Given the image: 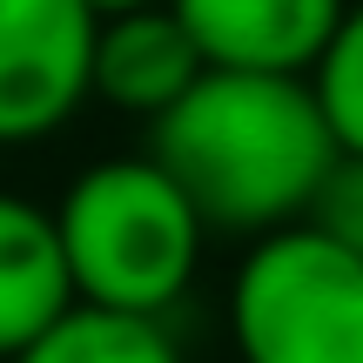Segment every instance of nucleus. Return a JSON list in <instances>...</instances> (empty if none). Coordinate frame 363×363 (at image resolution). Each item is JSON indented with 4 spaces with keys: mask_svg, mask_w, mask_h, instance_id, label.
I'll list each match as a JSON object with an SVG mask.
<instances>
[{
    "mask_svg": "<svg viewBox=\"0 0 363 363\" xmlns=\"http://www.w3.org/2000/svg\"><path fill=\"white\" fill-rule=\"evenodd\" d=\"M229 337L242 363H363V262L310 222L256 235L229 283Z\"/></svg>",
    "mask_w": 363,
    "mask_h": 363,
    "instance_id": "nucleus-3",
    "label": "nucleus"
},
{
    "mask_svg": "<svg viewBox=\"0 0 363 363\" xmlns=\"http://www.w3.org/2000/svg\"><path fill=\"white\" fill-rule=\"evenodd\" d=\"M13 363H182L169 330L148 316H108V310H67L48 337H34Z\"/></svg>",
    "mask_w": 363,
    "mask_h": 363,
    "instance_id": "nucleus-8",
    "label": "nucleus"
},
{
    "mask_svg": "<svg viewBox=\"0 0 363 363\" xmlns=\"http://www.w3.org/2000/svg\"><path fill=\"white\" fill-rule=\"evenodd\" d=\"M208 74V61L195 54L189 27L175 21V7H142L94 21V101H108L115 115H142L155 128L162 115Z\"/></svg>",
    "mask_w": 363,
    "mask_h": 363,
    "instance_id": "nucleus-6",
    "label": "nucleus"
},
{
    "mask_svg": "<svg viewBox=\"0 0 363 363\" xmlns=\"http://www.w3.org/2000/svg\"><path fill=\"white\" fill-rule=\"evenodd\" d=\"M94 21H115V13H142V7H169V0H81Z\"/></svg>",
    "mask_w": 363,
    "mask_h": 363,
    "instance_id": "nucleus-11",
    "label": "nucleus"
},
{
    "mask_svg": "<svg viewBox=\"0 0 363 363\" xmlns=\"http://www.w3.org/2000/svg\"><path fill=\"white\" fill-rule=\"evenodd\" d=\"M74 310V283L61 262L54 208L0 189V363H13L34 337H48Z\"/></svg>",
    "mask_w": 363,
    "mask_h": 363,
    "instance_id": "nucleus-7",
    "label": "nucleus"
},
{
    "mask_svg": "<svg viewBox=\"0 0 363 363\" xmlns=\"http://www.w3.org/2000/svg\"><path fill=\"white\" fill-rule=\"evenodd\" d=\"M310 94H316V108H323L337 148L343 155H363V0L343 7L323 61L310 67Z\"/></svg>",
    "mask_w": 363,
    "mask_h": 363,
    "instance_id": "nucleus-9",
    "label": "nucleus"
},
{
    "mask_svg": "<svg viewBox=\"0 0 363 363\" xmlns=\"http://www.w3.org/2000/svg\"><path fill=\"white\" fill-rule=\"evenodd\" d=\"M94 13L81 0H0V148L48 142L81 115Z\"/></svg>",
    "mask_w": 363,
    "mask_h": 363,
    "instance_id": "nucleus-4",
    "label": "nucleus"
},
{
    "mask_svg": "<svg viewBox=\"0 0 363 363\" xmlns=\"http://www.w3.org/2000/svg\"><path fill=\"white\" fill-rule=\"evenodd\" d=\"M310 229H323L337 249H350L363 262V155H337V169L323 175V189H316L310 202Z\"/></svg>",
    "mask_w": 363,
    "mask_h": 363,
    "instance_id": "nucleus-10",
    "label": "nucleus"
},
{
    "mask_svg": "<svg viewBox=\"0 0 363 363\" xmlns=\"http://www.w3.org/2000/svg\"><path fill=\"white\" fill-rule=\"evenodd\" d=\"M54 235L81 310L162 323V310L189 296L208 229L155 155H115L67 182Z\"/></svg>",
    "mask_w": 363,
    "mask_h": 363,
    "instance_id": "nucleus-2",
    "label": "nucleus"
},
{
    "mask_svg": "<svg viewBox=\"0 0 363 363\" xmlns=\"http://www.w3.org/2000/svg\"><path fill=\"white\" fill-rule=\"evenodd\" d=\"M148 155L189 195L202 229L276 235L310 216L337 169V135L303 74H229L208 67L155 121Z\"/></svg>",
    "mask_w": 363,
    "mask_h": 363,
    "instance_id": "nucleus-1",
    "label": "nucleus"
},
{
    "mask_svg": "<svg viewBox=\"0 0 363 363\" xmlns=\"http://www.w3.org/2000/svg\"><path fill=\"white\" fill-rule=\"evenodd\" d=\"M169 7L208 67L310 81L350 0H169Z\"/></svg>",
    "mask_w": 363,
    "mask_h": 363,
    "instance_id": "nucleus-5",
    "label": "nucleus"
}]
</instances>
